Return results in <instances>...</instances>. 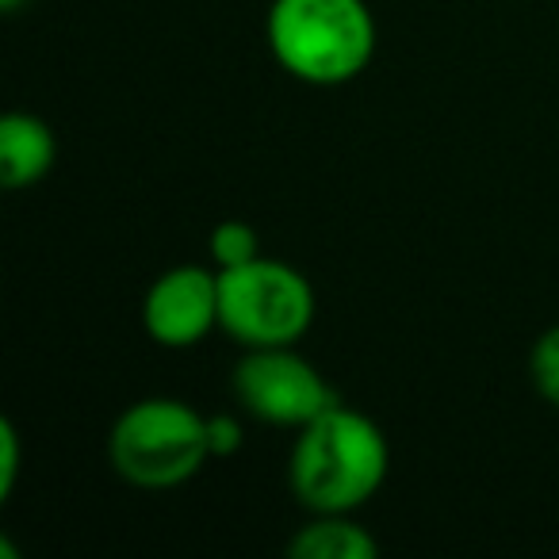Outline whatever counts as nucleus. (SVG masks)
I'll list each match as a JSON object with an SVG mask.
<instances>
[{"label":"nucleus","mask_w":559,"mask_h":559,"mask_svg":"<svg viewBox=\"0 0 559 559\" xmlns=\"http://www.w3.org/2000/svg\"><path fill=\"white\" fill-rule=\"evenodd\" d=\"M264 39L280 70L334 88L372 66L376 16L365 0H272Z\"/></svg>","instance_id":"f03ea898"},{"label":"nucleus","mask_w":559,"mask_h":559,"mask_svg":"<svg viewBox=\"0 0 559 559\" xmlns=\"http://www.w3.org/2000/svg\"><path fill=\"white\" fill-rule=\"evenodd\" d=\"M108 460L119 479L142 490H173L211 460L207 418L180 399H142L116 418Z\"/></svg>","instance_id":"7ed1b4c3"},{"label":"nucleus","mask_w":559,"mask_h":559,"mask_svg":"<svg viewBox=\"0 0 559 559\" xmlns=\"http://www.w3.org/2000/svg\"><path fill=\"white\" fill-rule=\"evenodd\" d=\"M388 467L383 429L368 414L337 403L299 429L288 456V487L311 513H357L380 495Z\"/></svg>","instance_id":"f257e3e1"},{"label":"nucleus","mask_w":559,"mask_h":559,"mask_svg":"<svg viewBox=\"0 0 559 559\" xmlns=\"http://www.w3.org/2000/svg\"><path fill=\"white\" fill-rule=\"evenodd\" d=\"M218 326V272L177 264L150 284L142 299V330L165 349H192Z\"/></svg>","instance_id":"423d86ee"},{"label":"nucleus","mask_w":559,"mask_h":559,"mask_svg":"<svg viewBox=\"0 0 559 559\" xmlns=\"http://www.w3.org/2000/svg\"><path fill=\"white\" fill-rule=\"evenodd\" d=\"M58 139L32 111H9L0 119V185L9 192L32 188L55 169Z\"/></svg>","instance_id":"0eeeda50"},{"label":"nucleus","mask_w":559,"mask_h":559,"mask_svg":"<svg viewBox=\"0 0 559 559\" xmlns=\"http://www.w3.org/2000/svg\"><path fill=\"white\" fill-rule=\"evenodd\" d=\"M528 368H533V383L540 391V399L559 411V322L536 337Z\"/></svg>","instance_id":"9d476101"},{"label":"nucleus","mask_w":559,"mask_h":559,"mask_svg":"<svg viewBox=\"0 0 559 559\" xmlns=\"http://www.w3.org/2000/svg\"><path fill=\"white\" fill-rule=\"evenodd\" d=\"M20 460H24V444L12 421H0V502H9L12 490L20 483Z\"/></svg>","instance_id":"9b49d317"},{"label":"nucleus","mask_w":559,"mask_h":559,"mask_svg":"<svg viewBox=\"0 0 559 559\" xmlns=\"http://www.w3.org/2000/svg\"><path fill=\"white\" fill-rule=\"evenodd\" d=\"M207 249H211V261L223 269H238V264H249L253 257H261V238L249 223H238V218H226L211 230L207 238Z\"/></svg>","instance_id":"1a4fd4ad"},{"label":"nucleus","mask_w":559,"mask_h":559,"mask_svg":"<svg viewBox=\"0 0 559 559\" xmlns=\"http://www.w3.org/2000/svg\"><path fill=\"white\" fill-rule=\"evenodd\" d=\"M314 288L299 269L269 257L218 272V330L241 349L299 345L314 326Z\"/></svg>","instance_id":"20e7f679"},{"label":"nucleus","mask_w":559,"mask_h":559,"mask_svg":"<svg viewBox=\"0 0 559 559\" xmlns=\"http://www.w3.org/2000/svg\"><path fill=\"white\" fill-rule=\"evenodd\" d=\"M207 444L215 460L238 456L241 444H246V429L234 414H215V418H207Z\"/></svg>","instance_id":"f8f14e48"},{"label":"nucleus","mask_w":559,"mask_h":559,"mask_svg":"<svg viewBox=\"0 0 559 559\" xmlns=\"http://www.w3.org/2000/svg\"><path fill=\"white\" fill-rule=\"evenodd\" d=\"M234 399L249 418L284 429H304L307 421L337 406L326 376L299 357L296 345L246 349V357L234 365Z\"/></svg>","instance_id":"39448f33"},{"label":"nucleus","mask_w":559,"mask_h":559,"mask_svg":"<svg viewBox=\"0 0 559 559\" xmlns=\"http://www.w3.org/2000/svg\"><path fill=\"white\" fill-rule=\"evenodd\" d=\"M292 559H376L380 544L353 513H314L288 540Z\"/></svg>","instance_id":"6e6552de"},{"label":"nucleus","mask_w":559,"mask_h":559,"mask_svg":"<svg viewBox=\"0 0 559 559\" xmlns=\"http://www.w3.org/2000/svg\"><path fill=\"white\" fill-rule=\"evenodd\" d=\"M20 4H24V0H0V9H4V12H16Z\"/></svg>","instance_id":"ddd939ff"}]
</instances>
